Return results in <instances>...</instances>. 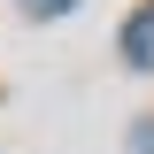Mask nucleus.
Instances as JSON below:
<instances>
[{
  "mask_svg": "<svg viewBox=\"0 0 154 154\" xmlns=\"http://www.w3.org/2000/svg\"><path fill=\"white\" fill-rule=\"evenodd\" d=\"M31 16H62V8H77V0H23Z\"/></svg>",
  "mask_w": 154,
  "mask_h": 154,
  "instance_id": "obj_2",
  "label": "nucleus"
},
{
  "mask_svg": "<svg viewBox=\"0 0 154 154\" xmlns=\"http://www.w3.org/2000/svg\"><path fill=\"white\" fill-rule=\"evenodd\" d=\"M139 154H154V123H146V131H139Z\"/></svg>",
  "mask_w": 154,
  "mask_h": 154,
  "instance_id": "obj_3",
  "label": "nucleus"
},
{
  "mask_svg": "<svg viewBox=\"0 0 154 154\" xmlns=\"http://www.w3.org/2000/svg\"><path fill=\"white\" fill-rule=\"evenodd\" d=\"M123 62H131V69H154V8H139V16L123 23Z\"/></svg>",
  "mask_w": 154,
  "mask_h": 154,
  "instance_id": "obj_1",
  "label": "nucleus"
}]
</instances>
